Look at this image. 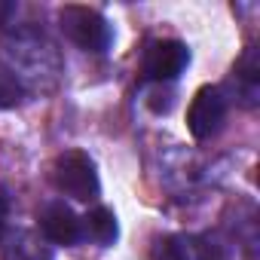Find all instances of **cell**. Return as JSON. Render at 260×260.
<instances>
[{
	"instance_id": "obj_13",
	"label": "cell",
	"mask_w": 260,
	"mask_h": 260,
	"mask_svg": "<svg viewBox=\"0 0 260 260\" xmlns=\"http://www.w3.org/2000/svg\"><path fill=\"white\" fill-rule=\"evenodd\" d=\"M13 226V199L7 193V187H0V236Z\"/></svg>"
},
{
	"instance_id": "obj_14",
	"label": "cell",
	"mask_w": 260,
	"mask_h": 260,
	"mask_svg": "<svg viewBox=\"0 0 260 260\" xmlns=\"http://www.w3.org/2000/svg\"><path fill=\"white\" fill-rule=\"evenodd\" d=\"M19 7H16V0H0V31H7L10 22L16 19Z\"/></svg>"
},
{
	"instance_id": "obj_3",
	"label": "cell",
	"mask_w": 260,
	"mask_h": 260,
	"mask_svg": "<svg viewBox=\"0 0 260 260\" xmlns=\"http://www.w3.org/2000/svg\"><path fill=\"white\" fill-rule=\"evenodd\" d=\"M52 184L58 193L77 199V202H95L101 196V181L98 169L89 153L83 150H68L55 159L52 166Z\"/></svg>"
},
{
	"instance_id": "obj_10",
	"label": "cell",
	"mask_w": 260,
	"mask_h": 260,
	"mask_svg": "<svg viewBox=\"0 0 260 260\" xmlns=\"http://www.w3.org/2000/svg\"><path fill=\"white\" fill-rule=\"evenodd\" d=\"M190 248H193L196 260H233V245L217 233H205V236L193 239Z\"/></svg>"
},
{
	"instance_id": "obj_4",
	"label": "cell",
	"mask_w": 260,
	"mask_h": 260,
	"mask_svg": "<svg viewBox=\"0 0 260 260\" xmlns=\"http://www.w3.org/2000/svg\"><path fill=\"white\" fill-rule=\"evenodd\" d=\"M190 64V49L181 40H150L141 55V74L147 83H175Z\"/></svg>"
},
{
	"instance_id": "obj_5",
	"label": "cell",
	"mask_w": 260,
	"mask_h": 260,
	"mask_svg": "<svg viewBox=\"0 0 260 260\" xmlns=\"http://www.w3.org/2000/svg\"><path fill=\"white\" fill-rule=\"evenodd\" d=\"M226 110H230V98L220 86H202L193 101H190V110H187V128L196 141H208L214 138L220 128H223V119H226Z\"/></svg>"
},
{
	"instance_id": "obj_1",
	"label": "cell",
	"mask_w": 260,
	"mask_h": 260,
	"mask_svg": "<svg viewBox=\"0 0 260 260\" xmlns=\"http://www.w3.org/2000/svg\"><path fill=\"white\" fill-rule=\"evenodd\" d=\"M7 58L13 61L10 71L22 83H25V77L40 80V77H55L61 71V58H58L55 43L43 31H34V28H25L7 40Z\"/></svg>"
},
{
	"instance_id": "obj_2",
	"label": "cell",
	"mask_w": 260,
	"mask_h": 260,
	"mask_svg": "<svg viewBox=\"0 0 260 260\" xmlns=\"http://www.w3.org/2000/svg\"><path fill=\"white\" fill-rule=\"evenodd\" d=\"M58 28L61 34L77 43L80 49L86 52H107L113 46V28L110 22L98 13V10H89V7H61L58 10Z\"/></svg>"
},
{
	"instance_id": "obj_7",
	"label": "cell",
	"mask_w": 260,
	"mask_h": 260,
	"mask_svg": "<svg viewBox=\"0 0 260 260\" xmlns=\"http://www.w3.org/2000/svg\"><path fill=\"white\" fill-rule=\"evenodd\" d=\"M0 257L4 260H55L52 245L31 226H10L0 236Z\"/></svg>"
},
{
	"instance_id": "obj_12",
	"label": "cell",
	"mask_w": 260,
	"mask_h": 260,
	"mask_svg": "<svg viewBox=\"0 0 260 260\" xmlns=\"http://www.w3.org/2000/svg\"><path fill=\"white\" fill-rule=\"evenodd\" d=\"M150 260H196V257H193V248H190L187 239H181V236H162V239L153 242Z\"/></svg>"
},
{
	"instance_id": "obj_11",
	"label": "cell",
	"mask_w": 260,
	"mask_h": 260,
	"mask_svg": "<svg viewBox=\"0 0 260 260\" xmlns=\"http://www.w3.org/2000/svg\"><path fill=\"white\" fill-rule=\"evenodd\" d=\"M25 98H28V86L10 68H0V110H13Z\"/></svg>"
},
{
	"instance_id": "obj_9",
	"label": "cell",
	"mask_w": 260,
	"mask_h": 260,
	"mask_svg": "<svg viewBox=\"0 0 260 260\" xmlns=\"http://www.w3.org/2000/svg\"><path fill=\"white\" fill-rule=\"evenodd\" d=\"M80 220H83V239H89V242H95V245H101V248L113 245V242H116V236H119L116 214H113L110 208H104V205L92 208V211H89V214H83Z\"/></svg>"
},
{
	"instance_id": "obj_8",
	"label": "cell",
	"mask_w": 260,
	"mask_h": 260,
	"mask_svg": "<svg viewBox=\"0 0 260 260\" xmlns=\"http://www.w3.org/2000/svg\"><path fill=\"white\" fill-rule=\"evenodd\" d=\"M230 83L236 86V98L245 107L257 104V95H260V52H257V46H248L245 55L236 61Z\"/></svg>"
},
{
	"instance_id": "obj_6",
	"label": "cell",
	"mask_w": 260,
	"mask_h": 260,
	"mask_svg": "<svg viewBox=\"0 0 260 260\" xmlns=\"http://www.w3.org/2000/svg\"><path fill=\"white\" fill-rule=\"evenodd\" d=\"M40 236L52 245L74 248L83 242V220L68 202H61V199L46 202L40 211Z\"/></svg>"
}]
</instances>
